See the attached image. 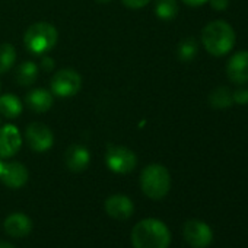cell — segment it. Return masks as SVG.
<instances>
[{"instance_id":"obj_1","label":"cell","mask_w":248,"mask_h":248,"mask_svg":"<svg viewBox=\"0 0 248 248\" xmlns=\"http://www.w3.org/2000/svg\"><path fill=\"white\" fill-rule=\"evenodd\" d=\"M132 244L135 248H168L171 244V232L159 219L148 217L135 225Z\"/></svg>"},{"instance_id":"obj_2","label":"cell","mask_w":248,"mask_h":248,"mask_svg":"<svg viewBox=\"0 0 248 248\" xmlns=\"http://www.w3.org/2000/svg\"><path fill=\"white\" fill-rule=\"evenodd\" d=\"M235 31L225 21H212L202 30V43L206 51L220 57L228 54L235 46Z\"/></svg>"},{"instance_id":"obj_3","label":"cell","mask_w":248,"mask_h":248,"mask_svg":"<svg viewBox=\"0 0 248 248\" xmlns=\"http://www.w3.org/2000/svg\"><path fill=\"white\" fill-rule=\"evenodd\" d=\"M140 188L152 200L164 199L171 188L170 171L161 164H151L140 174Z\"/></svg>"},{"instance_id":"obj_4","label":"cell","mask_w":248,"mask_h":248,"mask_svg":"<svg viewBox=\"0 0 248 248\" xmlns=\"http://www.w3.org/2000/svg\"><path fill=\"white\" fill-rule=\"evenodd\" d=\"M59 40L57 30L48 22L32 24L24 34V44L27 50L35 56H43L51 51Z\"/></svg>"},{"instance_id":"obj_5","label":"cell","mask_w":248,"mask_h":248,"mask_svg":"<svg viewBox=\"0 0 248 248\" xmlns=\"http://www.w3.org/2000/svg\"><path fill=\"white\" fill-rule=\"evenodd\" d=\"M105 164L115 174H129L138 165L136 154L120 145H109L105 152Z\"/></svg>"},{"instance_id":"obj_6","label":"cell","mask_w":248,"mask_h":248,"mask_svg":"<svg viewBox=\"0 0 248 248\" xmlns=\"http://www.w3.org/2000/svg\"><path fill=\"white\" fill-rule=\"evenodd\" d=\"M51 93L59 98L75 96L82 88V78L73 69H62L51 78Z\"/></svg>"},{"instance_id":"obj_7","label":"cell","mask_w":248,"mask_h":248,"mask_svg":"<svg viewBox=\"0 0 248 248\" xmlns=\"http://www.w3.org/2000/svg\"><path fill=\"white\" fill-rule=\"evenodd\" d=\"M25 140L28 146L38 154L47 152L54 145V135L44 123H31L25 130Z\"/></svg>"},{"instance_id":"obj_8","label":"cell","mask_w":248,"mask_h":248,"mask_svg":"<svg viewBox=\"0 0 248 248\" xmlns=\"http://www.w3.org/2000/svg\"><path fill=\"white\" fill-rule=\"evenodd\" d=\"M183 235L187 244L193 248H207L213 241L212 228L197 219H191L184 223Z\"/></svg>"},{"instance_id":"obj_9","label":"cell","mask_w":248,"mask_h":248,"mask_svg":"<svg viewBox=\"0 0 248 248\" xmlns=\"http://www.w3.org/2000/svg\"><path fill=\"white\" fill-rule=\"evenodd\" d=\"M22 146V135L14 124L0 127V158L8 159L15 156Z\"/></svg>"},{"instance_id":"obj_10","label":"cell","mask_w":248,"mask_h":248,"mask_svg":"<svg viewBox=\"0 0 248 248\" xmlns=\"http://www.w3.org/2000/svg\"><path fill=\"white\" fill-rule=\"evenodd\" d=\"M105 212L109 217L117 220H127L135 212V204L130 197L124 194H112L105 200Z\"/></svg>"},{"instance_id":"obj_11","label":"cell","mask_w":248,"mask_h":248,"mask_svg":"<svg viewBox=\"0 0 248 248\" xmlns=\"http://www.w3.org/2000/svg\"><path fill=\"white\" fill-rule=\"evenodd\" d=\"M226 76L235 85L248 83V51H238L228 60Z\"/></svg>"},{"instance_id":"obj_12","label":"cell","mask_w":248,"mask_h":248,"mask_svg":"<svg viewBox=\"0 0 248 248\" xmlns=\"http://www.w3.org/2000/svg\"><path fill=\"white\" fill-rule=\"evenodd\" d=\"M91 162V154L86 146L83 145H72L67 148L64 154V164L69 171L72 172H83Z\"/></svg>"},{"instance_id":"obj_13","label":"cell","mask_w":248,"mask_h":248,"mask_svg":"<svg viewBox=\"0 0 248 248\" xmlns=\"http://www.w3.org/2000/svg\"><path fill=\"white\" fill-rule=\"evenodd\" d=\"M28 170L21 162H9L5 164L2 172V181L9 188H21L28 183Z\"/></svg>"},{"instance_id":"obj_14","label":"cell","mask_w":248,"mask_h":248,"mask_svg":"<svg viewBox=\"0 0 248 248\" xmlns=\"http://www.w3.org/2000/svg\"><path fill=\"white\" fill-rule=\"evenodd\" d=\"M5 231L14 238H24L32 231V220L25 213H12L5 220Z\"/></svg>"},{"instance_id":"obj_15","label":"cell","mask_w":248,"mask_h":248,"mask_svg":"<svg viewBox=\"0 0 248 248\" xmlns=\"http://www.w3.org/2000/svg\"><path fill=\"white\" fill-rule=\"evenodd\" d=\"M27 105L30 109H32L34 112H47L51 107H53V93L48 92L44 88H37L32 89L25 99Z\"/></svg>"},{"instance_id":"obj_16","label":"cell","mask_w":248,"mask_h":248,"mask_svg":"<svg viewBox=\"0 0 248 248\" xmlns=\"http://www.w3.org/2000/svg\"><path fill=\"white\" fill-rule=\"evenodd\" d=\"M24 104L22 101L14 93L0 95V115L5 118H16L22 114Z\"/></svg>"},{"instance_id":"obj_17","label":"cell","mask_w":248,"mask_h":248,"mask_svg":"<svg viewBox=\"0 0 248 248\" xmlns=\"http://www.w3.org/2000/svg\"><path fill=\"white\" fill-rule=\"evenodd\" d=\"M209 104L213 109H226L233 104L232 92L226 86H219L210 92Z\"/></svg>"},{"instance_id":"obj_18","label":"cell","mask_w":248,"mask_h":248,"mask_svg":"<svg viewBox=\"0 0 248 248\" xmlns=\"http://www.w3.org/2000/svg\"><path fill=\"white\" fill-rule=\"evenodd\" d=\"M38 79V66L34 62H24L16 70V82L21 86H31Z\"/></svg>"},{"instance_id":"obj_19","label":"cell","mask_w":248,"mask_h":248,"mask_svg":"<svg viewBox=\"0 0 248 248\" xmlns=\"http://www.w3.org/2000/svg\"><path fill=\"white\" fill-rule=\"evenodd\" d=\"M178 14L177 0H155V15L162 21H171Z\"/></svg>"},{"instance_id":"obj_20","label":"cell","mask_w":248,"mask_h":248,"mask_svg":"<svg viewBox=\"0 0 248 248\" xmlns=\"http://www.w3.org/2000/svg\"><path fill=\"white\" fill-rule=\"evenodd\" d=\"M16 62V50L12 44H0V75L8 73Z\"/></svg>"},{"instance_id":"obj_21","label":"cell","mask_w":248,"mask_h":248,"mask_svg":"<svg viewBox=\"0 0 248 248\" xmlns=\"http://www.w3.org/2000/svg\"><path fill=\"white\" fill-rule=\"evenodd\" d=\"M197 53H199V43L194 38H191V37L183 40L178 44L177 56L184 63H190L191 60H194V57L197 56Z\"/></svg>"},{"instance_id":"obj_22","label":"cell","mask_w":248,"mask_h":248,"mask_svg":"<svg viewBox=\"0 0 248 248\" xmlns=\"http://www.w3.org/2000/svg\"><path fill=\"white\" fill-rule=\"evenodd\" d=\"M233 102L241 105H248V88H241L235 92H232Z\"/></svg>"},{"instance_id":"obj_23","label":"cell","mask_w":248,"mask_h":248,"mask_svg":"<svg viewBox=\"0 0 248 248\" xmlns=\"http://www.w3.org/2000/svg\"><path fill=\"white\" fill-rule=\"evenodd\" d=\"M124 6H127L130 9H140L145 8L146 5H149L152 0H121Z\"/></svg>"},{"instance_id":"obj_24","label":"cell","mask_w":248,"mask_h":248,"mask_svg":"<svg viewBox=\"0 0 248 248\" xmlns=\"http://www.w3.org/2000/svg\"><path fill=\"white\" fill-rule=\"evenodd\" d=\"M210 2V6L215 9V11H225L228 9L229 6V2L228 0H209Z\"/></svg>"},{"instance_id":"obj_25","label":"cell","mask_w":248,"mask_h":248,"mask_svg":"<svg viewBox=\"0 0 248 248\" xmlns=\"http://www.w3.org/2000/svg\"><path fill=\"white\" fill-rule=\"evenodd\" d=\"M41 69H44L46 72H51L54 69V60L51 57H44L41 60Z\"/></svg>"},{"instance_id":"obj_26","label":"cell","mask_w":248,"mask_h":248,"mask_svg":"<svg viewBox=\"0 0 248 248\" xmlns=\"http://www.w3.org/2000/svg\"><path fill=\"white\" fill-rule=\"evenodd\" d=\"M181 2H184V3H186V5H188V6L197 8V6L204 5L206 2H209V0H181Z\"/></svg>"},{"instance_id":"obj_27","label":"cell","mask_w":248,"mask_h":248,"mask_svg":"<svg viewBox=\"0 0 248 248\" xmlns=\"http://www.w3.org/2000/svg\"><path fill=\"white\" fill-rule=\"evenodd\" d=\"M0 248H15L11 242H6V241H0Z\"/></svg>"},{"instance_id":"obj_28","label":"cell","mask_w":248,"mask_h":248,"mask_svg":"<svg viewBox=\"0 0 248 248\" xmlns=\"http://www.w3.org/2000/svg\"><path fill=\"white\" fill-rule=\"evenodd\" d=\"M3 167H5V164L2 162V158H0V177H2V172H3Z\"/></svg>"},{"instance_id":"obj_29","label":"cell","mask_w":248,"mask_h":248,"mask_svg":"<svg viewBox=\"0 0 248 248\" xmlns=\"http://www.w3.org/2000/svg\"><path fill=\"white\" fill-rule=\"evenodd\" d=\"M95 2H98V3H108V2H111V0H95Z\"/></svg>"}]
</instances>
